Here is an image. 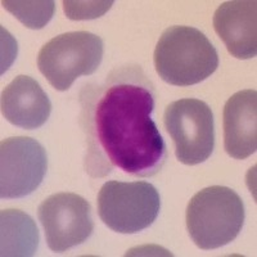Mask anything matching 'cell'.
I'll return each instance as SVG.
<instances>
[{
  "label": "cell",
  "mask_w": 257,
  "mask_h": 257,
  "mask_svg": "<svg viewBox=\"0 0 257 257\" xmlns=\"http://www.w3.org/2000/svg\"><path fill=\"white\" fill-rule=\"evenodd\" d=\"M155 88L138 66L109 73L81 94V123L88 141L85 169L103 178L118 167L139 178L153 176L164 167L166 144L153 121Z\"/></svg>",
  "instance_id": "1"
},
{
  "label": "cell",
  "mask_w": 257,
  "mask_h": 257,
  "mask_svg": "<svg viewBox=\"0 0 257 257\" xmlns=\"http://www.w3.org/2000/svg\"><path fill=\"white\" fill-rule=\"evenodd\" d=\"M153 59L161 79L175 86L199 84L219 67L216 48L203 32L190 26L165 30Z\"/></svg>",
  "instance_id": "2"
},
{
  "label": "cell",
  "mask_w": 257,
  "mask_h": 257,
  "mask_svg": "<svg viewBox=\"0 0 257 257\" xmlns=\"http://www.w3.org/2000/svg\"><path fill=\"white\" fill-rule=\"evenodd\" d=\"M244 222V205L228 187L205 188L193 196L187 207V228L201 249H215L238 237Z\"/></svg>",
  "instance_id": "3"
},
{
  "label": "cell",
  "mask_w": 257,
  "mask_h": 257,
  "mask_svg": "<svg viewBox=\"0 0 257 257\" xmlns=\"http://www.w3.org/2000/svg\"><path fill=\"white\" fill-rule=\"evenodd\" d=\"M103 41L88 31L66 32L41 48L38 67L53 88L68 90L80 76L93 75L103 58Z\"/></svg>",
  "instance_id": "4"
},
{
  "label": "cell",
  "mask_w": 257,
  "mask_h": 257,
  "mask_svg": "<svg viewBox=\"0 0 257 257\" xmlns=\"http://www.w3.org/2000/svg\"><path fill=\"white\" fill-rule=\"evenodd\" d=\"M161 208L158 190L147 181H107L98 193V213L104 225L121 234L149 228Z\"/></svg>",
  "instance_id": "5"
},
{
  "label": "cell",
  "mask_w": 257,
  "mask_h": 257,
  "mask_svg": "<svg viewBox=\"0 0 257 257\" xmlns=\"http://www.w3.org/2000/svg\"><path fill=\"white\" fill-rule=\"evenodd\" d=\"M164 123L181 164H202L212 155L215 128L212 111L207 103L194 98L170 103L165 109Z\"/></svg>",
  "instance_id": "6"
},
{
  "label": "cell",
  "mask_w": 257,
  "mask_h": 257,
  "mask_svg": "<svg viewBox=\"0 0 257 257\" xmlns=\"http://www.w3.org/2000/svg\"><path fill=\"white\" fill-rule=\"evenodd\" d=\"M48 247L64 252L88 239L94 230L90 203L75 193H57L39 206Z\"/></svg>",
  "instance_id": "7"
},
{
  "label": "cell",
  "mask_w": 257,
  "mask_h": 257,
  "mask_svg": "<svg viewBox=\"0 0 257 257\" xmlns=\"http://www.w3.org/2000/svg\"><path fill=\"white\" fill-rule=\"evenodd\" d=\"M47 169V152L35 139H4L0 144V197L15 199L31 194L41 184Z\"/></svg>",
  "instance_id": "8"
},
{
  "label": "cell",
  "mask_w": 257,
  "mask_h": 257,
  "mask_svg": "<svg viewBox=\"0 0 257 257\" xmlns=\"http://www.w3.org/2000/svg\"><path fill=\"white\" fill-rule=\"evenodd\" d=\"M213 29L233 57L238 59L256 57V0H233L222 3L213 15Z\"/></svg>",
  "instance_id": "9"
},
{
  "label": "cell",
  "mask_w": 257,
  "mask_h": 257,
  "mask_svg": "<svg viewBox=\"0 0 257 257\" xmlns=\"http://www.w3.org/2000/svg\"><path fill=\"white\" fill-rule=\"evenodd\" d=\"M224 147L230 157L245 160L257 149V91L242 90L224 107Z\"/></svg>",
  "instance_id": "10"
},
{
  "label": "cell",
  "mask_w": 257,
  "mask_h": 257,
  "mask_svg": "<svg viewBox=\"0 0 257 257\" xmlns=\"http://www.w3.org/2000/svg\"><path fill=\"white\" fill-rule=\"evenodd\" d=\"M52 103L36 80L26 75L16 77L2 93V114L18 127L34 130L44 125Z\"/></svg>",
  "instance_id": "11"
},
{
  "label": "cell",
  "mask_w": 257,
  "mask_h": 257,
  "mask_svg": "<svg viewBox=\"0 0 257 257\" xmlns=\"http://www.w3.org/2000/svg\"><path fill=\"white\" fill-rule=\"evenodd\" d=\"M39 247L35 221L20 210L0 213V254L3 257L34 256Z\"/></svg>",
  "instance_id": "12"
},
{
  "label": "cell",
  "mask_w": 257,
  "mask_h": 257,
  "mask_svg": "<svg viewBox=\"0 0 257 257\" xmlns=\"http://www.w3.org/2000/svg\"><path fill=\"white\" fill-rule=\"evenodd\" d=\"M2 6L25 26L32 30H40L47 26L56 11V3L52 0H41V2L3 0Z\"/></svg>",
  "instance_id": "13"
},
{
  "label": "cell",
  "mask_w": 257,
  "mask_h": 257,
  "mask_svg": "<svg viewBox=\"0 0 257 257\" xmlns=\"http://www.w3.org/2000/svg\"><path fill=\"white\" fill-rule=\"evenodd\" d=\"M113 6V2H71V0H64L63 11L66 17L72 21L81 20H95L105 15L108 12L111 7Z\"/></svg>",
  "instance_id": "14"
}]
</instances>
